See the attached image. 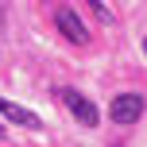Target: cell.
Segmentation results:
<instances>
[{
  "label": "cell",
  "mask_w": 147,
  "mask_h": 147,
  "mask_svg": "<svg viewBox=\"0 0 147 147\" xmlns=\"http://www.w3.org/2000/svg\"><path fill=\"white\" fill-rule=\"evenodd\" d=\"M143 51H147V39H143Z\"/></svg>",
  "instance_id": "8992f818"
},
{
  "label": "cell",
  "mask_w": 147,
  "mask_h": 147,
  "mask_svg": "<svg viewBox=\"0 0 147 147\" xmlns=\"http://www.w3.org/2000/svg\"><path fill=\"white\" fill-rule=\"evenodd\" d=\"M58 97H62V105L70 109V116L78 120L81 128H97V120H101V112H97V105L89 101V97H81L78 89H62Z\"/></svg>",
  "instance_id": "6da1fadb"
},
{
  "label": "cell",
  "mask_w": 147,
  "mask_h": 147,
  "mask_svg": "<svg viewBox=\"0 0 147 147\" xmlns=\"http://www.w3.org/2000/svg\"><path fill=\"white\" fill-rule=\"evenodd\" d=\"M0 140H4V128H0Z\"/></svg>",
  "instance_id": "5b68a950"
},
{
  "label": "cell",
  "mask_w": 147,
  "mask_h": 147,
  "mask_svg": "<svg viewBox=\"0 0 147 147\" xmlns=\"http://www.w3.org/2000/svg\"><path fill=\"white\" fill-rule=\"evenodd\" d=\"M140 116H143V97L140 93L112 97V105H109V120H112V124H136Z\"/></svg>",
  "instance_id": "7a4b0ae2"
},
{
  "label": "cell",
  "mask_w": 147,
  "mask_h": 147,
  "mask_svg": "<svg viewBox=\"0 0 147 147\" xmlns=\"http://www.w3.org/2000/svg\"><path fill=\"white\" fill-rule=\"evenodd\" d=\"M54 23H58V31L70 39V43H85V39H89V35H85V23L78 20V12H74V8H58Z\"/></svg>",
  "instance_id": "277c9868"
},
{
  "label": "cell",
  "mask_w": 147,
  "mask_h": 147,
  "mask_svg": "<svg viewBox=\"0 0 147 147\" xmlns=\"http://www.w3.org/2000/svg\"><path fill=\"white\" fill-rule=\"evenodd\" d=\"M0 116L12 120V124H20V128H31V132H39V128H43V120H39L31 109H23V105L8 101V97H0Z\"/></svg>",
  "instance_id": "3957f363"
}]
</instances>
